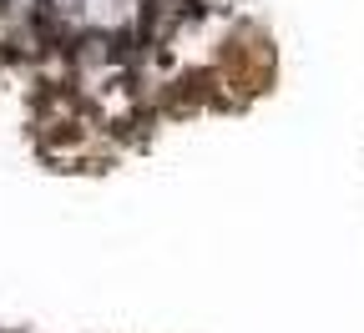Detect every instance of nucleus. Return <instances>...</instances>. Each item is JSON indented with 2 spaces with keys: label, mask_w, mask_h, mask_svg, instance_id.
Instances as JSON below:
<instances>
[]
</instances>
